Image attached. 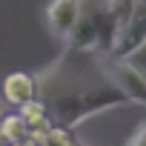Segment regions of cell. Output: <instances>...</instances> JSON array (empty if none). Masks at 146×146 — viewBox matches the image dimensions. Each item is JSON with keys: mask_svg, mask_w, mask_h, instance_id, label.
Listing matches in <instances>:
<instances>
[{"mask_svg": "<svg viewBox=\"0 0 146 146\" xmlns=\"http://www.w3.org/2000/svg\"><path fill=\"white\" fill-rule=\"evenodd\" d=\"M37 146H83V140H78V137H75V129L52 126V132H49Z\"/></svg>", "mask_w": 146, "mask_h": 146, "instance_id": "52a82bcc", "label": "cell"}, {"mask_svg": "<svg viewBox=\"0 0 146 146\" xmlns=\"http://www.w3.org/2000/svg\"><path fill=\"white\" fill-rule=\"evenodd\" d=\"M40 92V83L37 78L32 75V72H12V75L3 78V83H0V98H3L9 106H23L29 100H35Z\"/></svg>", "mask_w": 146, "mask_h": 146, "instance_id": "5b68a950", "label": "cell"}, {"mask_svg": "<svg viewBox=\"0 0 146 146\" xmlns=\"http://www.w3.org/2000/svg\"><path fill=\"white\" fill-rule=\"evenodd\" d=\"M0 115H3V112H0Z\"/></svg>", "mask_w": 146, "mask_h": 146, "instance_id": "8fae6325", "label": "cell"}, {"mask_svg": "<svg viewBox=\"0 0 146 146\" xmlns=\"http://www.w3.org/2000/svg\"><path fill=\"white\" fill-rule=\"evenodd\" d=\"M80 9H83V0H49L46 6V29L54 40L60 43H69L72 32L78 26V17H80Z\"/></svg>", "mask_w": 146, "mask_h": 146, "instance_id": "277c9868", "label": "cell"}, {"mask_svg": "<svg viewBox=\"0 0 146 146\" xmlns=\"http://www.w3.org/2000/svg\"><path fill=\"white\" fill-rule=\"evenodd\" d=\"M146 49V0H135L132 6V15L112 49L109 57H117V60H132L137 52Z\"/></svg>", "mask_w": 146, "mask_h": 146, "instance_id": "3957f363", "label": "cell"}, {"mask_svg": "<svg viewBox=\"0 0 146 146\" xmlns=\"http://www.w3.org/2000/svg\"><path fill=\"white\" fill-rule=\"evenodd\" d=\"M46 106H49V117L54 120V126L78 129L83 120H89L95 115L115 112V109H123V106H132V103L106 78H100L98 83H78L72 89L57 92Z\"/></svg>", "mask_w": 146, "mask_h": 146, "instance_id": "6da1fadb", "label": "cell"}, {"mask_svg": "<svg viewBox=\"0 0 146 146\" xmlns=\"http://www.w3.org/2000/svg\"><path fill=\"white\" fill-rule=\"evenodd\" d=\"M83 146H100V143H83Z\"/></svg>", "mask_w": 146, "mask_h": 146, "instance_id": "30bf717a", "label": "cell"}, {"mask_svg": "<svg viewBox=\"0 0 146 146\" xmlns=\"http://www.w3.org/2000/svg\"><path fill=\"white\" fill-rule=\"evenodd\" d=\"M98 66H100V72H103V78H106L120 95H126L129 103L146 109V72H143L140 66H135L132 60L109 57V54H100V57H98Z\"/></svg>", "mask_w": 146, "mask_h": 146, "instance_id": "7a4b0ae2", "label": "cell"}, {"mask_svg": "<svg viewBox=\"0 0 146 146\" xmlns=\"http://www.w3.org/2000/svg\"><path fill=\"white\" fill-rule=\"evenodd\" d=\"M12 146H37V143H35V140H32V137H23V140H20V143H12Z\"/></svg>", "mask_w": 146, "mask_h": 146, "instance_id": "9c48e42d", "label": "cell"}, {"mask_svg": "<svg viewBox=\"0 0 146 146\" xmlns=\"http://www.w3.org/2000/svg\"><path fill=\"white\" fill-rule=\"evenodd\" d=\"M123 146H146V120H140V123L135 126V132L129 135V140H126Z\"/></svg>", "mask_w": 146, "mask_h": 146, "instance_id": "ba28073f", "label": "cell"}, {"mask_svg": "<svg viewBox=\"0 0 146 146\" xmlns=\"http://www.w3.org/2000/svg\"><path fill=\"white\" fill-rule=\"evenodd\" d=\"M26 137V123L20 120V115H0V140L6 146L20 143Z\"/></svg>", "mask_w": 146, "mask_h": 146, "instance_id": "8992f818", "label": "cell"}]
</instances>
